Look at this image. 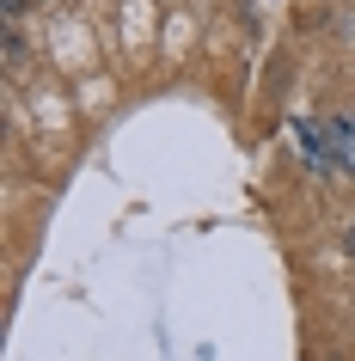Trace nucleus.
I'll use <instances>...</instances> for the list:
<instances>
[{"label":"nucleus","mask_w":355,"mask_h":361,"mask_svg":"<svg viewBox=\"0 0 355 361\" xmlns=\"http://www.w3.org/2000/svg\"><path fill=\"white\" fill-rule=\"evenodd\" d=\"M282 141L294 147V159L313 178H331L337 171V153H331V135H325V116H294L288 129H282Z\"/></svg>","instance_id":"nucleus-1"},{"label":"nucleus","mask_w":355,"mask_h":361,"mask_svg":"<svg viewBox=\"0 0 355 361\" xmlns=\"http://www.w3.org/2000/svg\"><path fill=\"white\" fill-rule=\"evenodd\" d=\"M325 135H331L337 171H349V178H355V116L349 111H331V116H325Z\"/></svg>","instance_id":"nucleus-2"},{"label":"nucleus","mask_w":355,"mask_h":361,"mask_svg":"<svg viewBox=\"0 0 355 361\" xmlns=\"http://www.w3.org/2000/svg\"><path fill=\"white\" fill-rule=\"evenodd\" d=\"M343 239H349V251H355V221H349V233H343Z\"/></svg>","instance_id":"nucleus-3"}]
</instances>
